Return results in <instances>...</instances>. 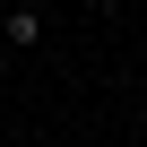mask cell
<instances>
[{
	"mask_svg": "<svg viewBox=\"0 0 147 147\" xmlns=\"http://www.w3.org/2000/svg\"><path fill=\"white\" fill-rule=\"evenodd\" d=\"M0 35H9L18 52H35V35H43V18H35V9H9V18H0Z\"/></svg>",
	"mask_w": 147,
	"mask_h": 147,
	"instance_id": "1",
	"label": "cell"
},
{
	"mask_svg": "<svg viewBox=\"0 0 147 147\" xmlns=\"http://www.w3.org/2000/svg\"><path fill=\"white\" fill-rule=\"evenodd\" d=\"M9 9H35V18H43V0H9Z\"/></svg>",
	"mask_w": 147,
	"mask_h": 147,
	"instance_id": "2",
	"label": "cell"
}]
</instances>
